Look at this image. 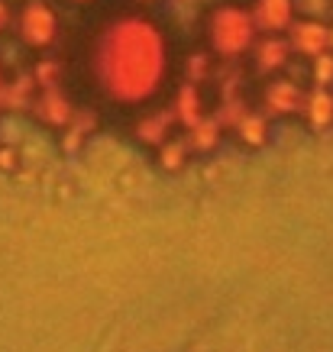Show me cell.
<instances>
[{"instance_id": "15", "label": "cell", "mask_w": 333, "mask_h": 352, "mask_svg": "<svg viewBox=\"0 0 333 352\" xmlns=\"http://www.w3.org/2000/svg\"><path fill=\"white\" fill-rule=\"evenodd\" d=\"M97 129V113L94 110H75L72 120L65 123V149H81L85 139Z\"/></svg>"}, {"instance_id": "8", "label": "cell", "mask_w": 333, "mask_h": 352, "mask_svg": "<svg viewBox=\"0 0 333 352\" xmlns=\"http://www.w3.org/2000/svg\"><path fill=\"white\" fill-rule=\"evenodd\" d=\"M298 117H301L304 126H311V129L333 126V91L330 87L317 85V87H311V91H301Z\"/></svg>"}, {"instance_id": "18", "label": "cell", "mask_w": 333, "mask_h": 352, "mask_svg": "<svg viewBox=\"0 0 333 352\" xmlns=\"http://www.w3.org/2000/svg\"><path fill=\"white\" fill-rule=\"evenodd\" d=\"M311 68H314V85H327V87L333 85V52L330 49L321 55H314Z\"/></svg>"}, {"instance_id": "21", "label": "cell", "mask_w": 333, "mask_h": 352, "mask_svg": "<svg viewBox=\"0 0 333 352\" xmlns=\"http://www.w3.org/2000/svg\"><path fill=\"white\" fill-rule=\"evenodd\" d=\"M3 81H7V78H3V68H0V87H3Z\"/></svg>"}, {"instance_id": "5", "label": "cell", "mask_w": 333, "mask_h": 352, "mask_svg": "<svg viewBox=\"0 0 333 352\" xmlns=\"http://www.w3.org/2000/svg\"><path fill=\"white\" fill-rule=\"evenodd\" d=\"M249 52H253L256 72H262V75H279L281 68L291 62L288 36H281V32H262V36H256V43H253Z\"/></svg>"}, {"instance_id": "13", "label": "cell", "mask_w": 333, "mask_h": 352, "mask_svg": "<svg viewBox=\"0 0 333 352\" xmlns=\"http://www.w3.org/2000/svg\"><path fill=\"white\" fill-rule=\"evenodd\" d=\"M184 139H188L191 152H214L220 146V139H224V123L217 117H211V113H204L197 123H191L184 129Z\"/></svg>"}, {"instance_id": "12", "label": "cell", "mask_w": 333, "mask_h": 352, "mask_svg": "<svg viewBox=\"0 0 333 352\" xmlns=\"http://www.w3.org/2000/svg\"><path fill=\"white\" fill-rule=\"evenodd\" d=\"M233 136H237L239 146H246V149H262V146L269 142V117H266V113H256V110H246V113L233 123Z\"/></svg>"}, {"instance_id": "11", "label": "cell", "mask_w": 333, "mask_h": 352, "mask_svg": "<svg viewBox=\"0 0 333 352\" xmlns=\"http://www.w3.org/2000/svg\"><path fill=\"white\" fill-rule=\"evenodd\" d=\"M172 113L178 120V126H191L197 120L204 117V97H201V85H191V81H184L172 97Z\"/></svg>"}, {"instance_id": "16", "label": "cell", "mask_w": 333, "mask_h": 352, "mask_svg": "<svg viewBox=\"0 0 333 352\" xmlns=\"http://www.w3.org/2000/svg\"><path fill=\"white\" fill-rule=\"evenodd\" d=\"M155 152H159V165L165 171H182L184 165H188L191 146H188V139L184 136H172V139H165Z\"/></svg>"}, {"instance_id": "3", "label": "cell", "mask_w": 333, "mask_h": 352, "mask_svg": "<svg viewBox=\"0 0 333 352\" xmlns=\"http://www.w3.org/2000/svg\"><path fill=\"white\" fill-rule=\"evenodd\" d=\"M17 36H20V43L26 49H36V52H43V49H52L55 39H58V13L49 0H26L20 10H17Z\"/></svg>"}, {"instance_id": "17", "label": "cell", "mask_w": 333, "mask_h": 352, "mask_svg": "<svg viewBox=\"0 0 333 352\" xmlns=\"http://www.w3.org/2000/svg\"><path fill=\"white\" fill-rule=\"evenodd\" d=\"M214 75V58L207 52H194L188 55V62H184V81H191V85H204L211 81Z\"/></svg>"}, {"instance_id": "14", "label": "cell", "mask_w": 333, "mask_h": 352, "mask_svg": "<svg viewBox=\"0 0 333 352\" xmlns=\"http://www.w3.org/2000/svg\"><path fill=\"white\" fill-rule=\"evenodd\" d=\"M32 94H36V78L32 75H23L20 81H3V87H0V110L30 107Z\"/></svg>"}, {"instance_id": "7", "label": "cell", "mask_w": 333, "mask_h": 352, "mask_svg": "<svg viewBox=\"0 0 333 352\" xmlns=\"http://www.w3.org/2000/svg\"><path fill=\"white\" fill-rule=\"evenodd\" d=\"M256 32H288L294 23V0H253L246 7Z\"/></svg>"}, {"instance_id": "22", "label": "cell", "mask_w": 333, "mask_h": 352, "mask_svg": "<svg viewBox=\"0 0 333 352\" xmlns=\"http://www.w3.org/2000/svg\"><path fill=\"white\" fill-rule=\"evenodd\" d=\"M72 3H94V0H72Z\"/></svg>"}, {"instance_id": "23", "label": "cell", "mask_w": 333, "mask_h": 352, "mask_svg": "<svg viewBox=\"0 0 333 352\" xmlns=\"http://www.w3.org/2000/svg\"><path fill=\"white\" fill-rule=\"evenodd\" d=\"M136 3H155V0H136Z\"/></svg>"}, {"instance_id": "19", "label": "cell", "mask_w": 333, "mask_h": 352, "mask_svg": "<svg viewBox=\"0 0 333 352\" xmlns=\"http://www.w3.org/2000/svg\"><path fill=\"white\" fill-rule=\"evenodd\" d=\"M10 20H13V10H10V3H7V0H0V36H3V30L10 26Z\"/></svg>"}, {"instance_id": "4", "label": "cell", "mask_w": 333, "mask_h": 352, "mask_svg": "<svg viewBox=\"0 0 333 352\" xmlns=\"http://www.w3.org/2000/svg\"><path fill=\"white\" fill-rule=\"evenodd\" d=\"M30 110H32V117L39 120V123H45V126L65 129V123L75 113V104L68 100L62 85H45V87H36Z\"/></svg>"}, {"instance_id": "9", "label": "cell", "mask_w": 333, "mask_h": 352, "mask_svg": "<svg viewBox=\"0 0 333 352\" xmlns=\"http://www.w3.org/2000/svg\"><path fill=\"white\" fill-rule=\"evenodd\" d=\"M288 45H291V52L304 55V58H314V55L327 52L330 49L327 26L321 20H294L288 26Z\"/></svg>"}, {"instance_id": "20", "label": "cell", "mask_w": 333, "mask_h": 352, "mask_svg": "<svg viewBox=\"0 0 333 352\" xmlns=\"http://www.w3.org/2000/svg\"><path fill=\"white\" fill-rule=\"evenodd\" d=\"M327 43H330V52H333V26H327Z\"/></svg>"}, {"instance_id": "1", "label": "cell", "mask_w": 333, "mask_h": 352, "mask_svg": "<svg viewBox=\"0 0 333 352\" xmlns=\"http://www.w3.org/2000/svg\"><path fill=\"white\" fill-rule=\"evenodd\" d=\"M169 36L149 13H114L91 36L87 75L100 97L117 107H146L169 85Z\"/></svg>"}, {"instance_id": "2", "label": "cell", "mask_w": 333, "mask_h": 352, "mask_svg": "<svg viewBox=\"0 0 333 352\" xmlns=\"http://www.w3.org/2000/svg\"><path fill=\"white\" fill-rule=\"evenodd\" d=\"M204 32H207L211 52L226 58V62L243 58L259 36L249 10L246 7H237V3H220V7H214V10L207 13Z\"/></svg>"}, {"instance_id": "6", "label": "cell", "mask_w": 333, "mask_h": 352, "mask_svg": "<svg viewBox=\"0 0 333 352\" xmlns=\"http://www.w3.org/2000/svg\"><path fill=\"white\" fill-rule=\"evenodd\" d=\"M175 129H178V120H175L172 107H155V110H142L136 123H133V136L140 139L142 146H152V149H159L165 139L175 136Z\"/></svg>"}, {"instance_id": "10", "label": "cell", "mask_w": 333, "mask_h": 352, "mask_svg": "<svg viewBox=\"0 0 333 352\" xmlns=\"http://www.w3.org/2000/svg\"><path fill=\"white\" fill-rule=\"evenodd\" d=\"M298 100H301V87L291 78H272L266 91H262V110L266 117H291L298 113Z\"/></svg>"}]
</instances>
